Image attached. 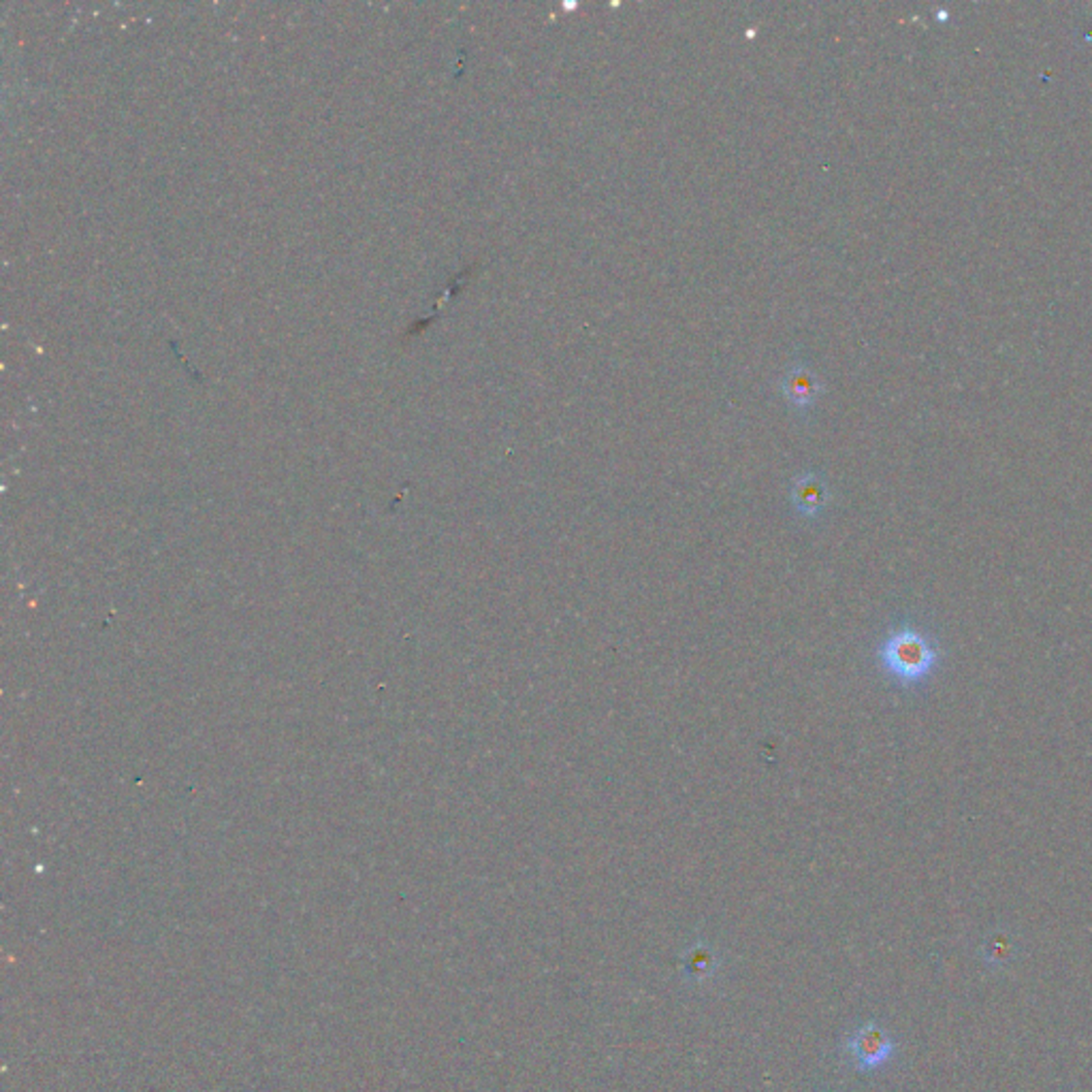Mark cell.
<instances>
[{
	"label": "cell",
	"instance_id": "6da1fadb",
	"mask_svg": "<svg viewBox=\"0 0 1092 1092\" xmlns=\"http://www.w3.org/2000/svg\"><path fill=\"white\" fill-rule=\"evenodd\" d=\"M877 660L894 683L911 687L920 685L935 671L939 651L924 632L905 625L886 636L877 649Z\"/></svg>",
	"mask_w": 1092,
	"mask_h": 1092
},
{
	"label": "cell",
	"instance_id": "7a4b0ae2",
	"mask_svg": "<svg viewBox=\"0 0 1092 1092\" xmlns=\"http://www.w3.org/2000/svg\"><path fill=\"white\" fill-rule=\"evenodd\" d=\"M896 1044L879 1024H862L847 1037L845 1052L850 1054L858 1071H875L894 1056Z\"/></svg>",
	"mask_w": 1092,
	"mask_h": 1092
},
{
	"label": "cell",
	"instance_id": "3957f363",
	"mask_svg": "<svg viewBox=\"0 0 1092 1092\" xmlns=\"http://www.w3.org/2000/svg\"><path fill=\"white\" fill-rule=\"evenodd\" d=\"M830 502V491L815 472L798 474L792 483V504L804 518L820 516Z\"/></svg>",
	"mask_w": 1092,
	"mask_h": 1092
},
{
	"label": "cell",
	"instance_id": "277c9868",
	"mask_svg": "<svg viewBox=\"0 0 1092 1092\" xmlns=\"http://www.w3.org/2000/svg\"><path fill=\"white\" fill-rule=\"evenodd\" d=\"M783 393L790 399L792 406L796 408H809L815 404V399L820 395V378L815 376L807 365H794L790 372L783 376Z\"/></svg>",
	"mask_w": 1092,
	"mask_h": 1092
},
{
	"label": "cell",
	"instance_id": "5b68a950",
	"mask_svg": "<svg viewBox=\"0 0 1092 1092\" xmlns=\"http://www.w3.org/2000/svg\"><path fill=\"white\" fill-rule=\"evenodd\" d=\"M1014 939L1007 935H994L983 946V958L988 964H1005L1014 956Z\"/></svg>",
	"mask_w": 1092,
	"mask_h": 1092
},
{
	"label": "cell",
	"instance_id": "8992f818",
	"mask_svg": "<svg viewBox=\"0 0 1092 1092\" xmlns=\"http://www.w3.org/2000/svg\"><path fill=\"white\" fill-rule=\"evenodd\" d=\"M715 969V958L713 953H710L706 948H696L692 952V956L687 958V971L694 975V978H706V975L713 973Z\"/></svg>",
	"mask_w": 1092,
	"mask_h": 1092
}]
</instances>
